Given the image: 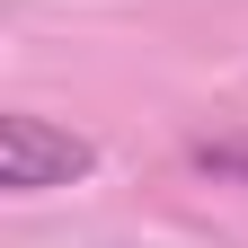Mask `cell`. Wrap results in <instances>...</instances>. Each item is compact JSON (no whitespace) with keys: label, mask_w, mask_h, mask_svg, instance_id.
<instances>
[{"label":"cell","mask_w":248,"mask_h":248,"mask_svg":"<svg viewBox=\"0 0 248 248\" xmlns=\"http://www.w3.org/2000/svg\"><path fill=\"white\" fill-rule=\"evenodd\" d=\"M98 169V142L71 133V124L45 115H0V186L9 195H45V186H71Z\"/></svg>","instance_id":"cell-1"},{"label":"cell","mask_w":248,"mask_h":248,"mask_svg":"<svg viewBox=\"0 0 248 248\" xmlns=\"http://www.w3.org/2000/svg\"><path fill=\"white\" fill-rule=\"evenodd\" d=\"M195 169H213V177H248V142H204Z\"/></svg>","instance_id":"cell-2"}]
</instances>
